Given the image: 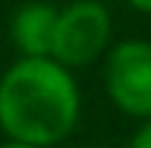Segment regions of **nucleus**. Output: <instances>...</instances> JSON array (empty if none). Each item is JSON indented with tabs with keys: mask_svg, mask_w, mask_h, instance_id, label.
Returning a JSON list of instances; mask_svg holds the SVG:
<instances>
[{
	"mask_svg": "<svg viewBox=\"0 0 151 148\" xmlns=\"http://www.w3.org/2000/svg\"><path fill=\"white\" fill-rule=\"evenodd\" d=\"M58 9L52 3H23L12 15V44L18 47L20 58H50L55 41Z\"/></svg>",
	"mask_w": 151,
	"mask_h": 148,
	"instance_id": "20e7f679",
	"label": "nucleus"
},
{
	"mask_svg": "<svg viewBox=\"0 0 151 148\" xmlns=\"http://www.w3.org/2000/svg\"><path fill=\"white\" fill-rule=\"evenodd\" d=\"M81 148H105V145H81Z\"/></svg>",
	"mask_w": 151,
	"mask_h": 148,
	"instance_id": "6e6552de",
	"label": "nucleus"
},
{
	"mask_svg": "<svg viewBox=\"0 0 151 148\" xmlns=\"http://www.w3.org/2000/svg\"><path fill=\"white\" fill-rule=\"evenodd\" d=\"M137 12H142V15H151V0H128Z\"/></svg>",
	"mask_w": 151,
	"mask_h": 148,
	"instance_id": "423d86ee",
	"label": "nucleus"
},
{
	"mask_svg": "<svg viewBox=\"0 0 151 148\" xmlns=\"http://www.w3.org/2000/svg\"><path fill=\"white\" fill-rule=\"evenodd\" d=\"M128 148H151V119H148V122H142V125L137 128V134L131 137Z\"/></svg>",
	"mask_w": 151,
	"mask_h": 148,
	"instance_id": "39448f33",
	"label": "nucleus"
},
{
	"mask_svg": "<svg viewBox=\"0 0 151 148\" xmlns=\"http://www.w3.org/2000/svg\"><path fill=\"white\" fill-rule=\"evenodd\" d=\"M78 113V84L52 58H18L0 75V131L6 139L58 145L76 131Z\"/></svg>",
	"mask_w": 151,
	"mask_h": 148,
	"instance_id": "f257e3e1",
	"label": "nucleus"
},
{
	"mask_svg": "<svg viewBox=\"0 0 151 148\" xmlns=\"http://www.w3.org/2000/svg\"><path fill=\"white\" fill-rule=\"evenodd\" d=\"M113 23L111 12L99 0H76L58 9L55 41H52V61L61 67L76 70L87 67L111 47Z\"/></svg>",
	"mask_w": 151,
	"mask_h": 148,
	"instance_id": "f03ea898",
	"label": "nucleus"
},
{
	"mask_svg": "<svg viewBox=\"0 0 151 148\" xmlns=\"http://www.w3.org/2000/svg\"><path fill=\"white\" fill-rule=\"evenodd\" d=\"M105 90L131 119H151V41H122L105 61Z\"/></svg>",
	"mask_w": 151,
	"mask_h": 148,
	"instance_id": "7ed1b4c3",
	"label": "nucleus"
},
{
	"mask_svg": "<svg viewBox=\"0 0 151 148\" xmlns=\"http://www.w3.org/2000/svg\"><path fill=\"white\" fill-rule=\"evenodd\" d=\"M0 148H38V145H26V142H15V139H6V142H0Z\"/></svg>",
	"mask_w": 151,
	"mask_h": 148,
	"instance_id": "0eeeda50",
	"label": "nucleus"
}]
</instances>
